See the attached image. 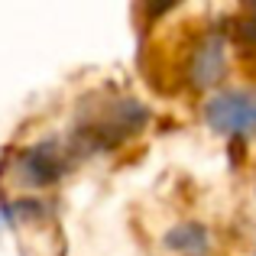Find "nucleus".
<instances>
[{"label":"nucleus","instance_id":"nucleus-1","mask_svg":"<svg viewBox=\"0 0 256 256\" xmlns=\"http://www.w3.org/2000/svg\"><path fill=\"white\" fill-rule=\"evenodd\" d=\"M208 120L220 133H253L256 130V94L234 91L208 104Z\"/></svg>","mask_w":256,"mask_h":256},{"label":"nucleus","instance_id":"nucleus-2","mask_svg":"<svg viewBox=\"0 0 256 256\" xmlns=\"http://www.w3.org/2000/svg\"><path fill=\"white\" fill-rule=\"evenodd\" d=\"M175 4V0H150V13L156 16V13H162V10H169V6Z\"/></svg>","mask_w":256,"mask_h":256},{"label":"nucleus","instance_id":"nucleus-3","mask_svg":"<svg viewBox=\"0 0 256 256\" xmlns=\"http://www.w3.org/2000/svg\"><path fill=\"white\" fill-rule=\"evenodd\" d=\"M253 4H256V0H253Z\"/></svg>","mask_w":256,"mask_h":256}]
</instances>
